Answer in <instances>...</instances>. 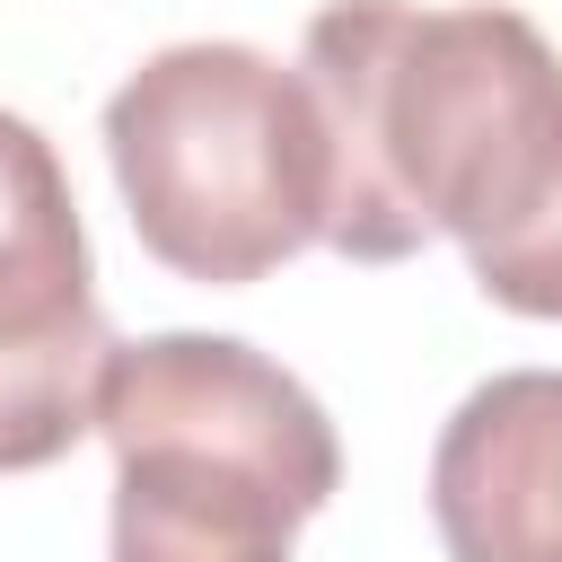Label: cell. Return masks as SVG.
<instances>
[{"mask_svg":"<svg viewBox=\"0 0 562 562\" xmlns=\"http://www.w3.org/2000/svg\"><path fill=\"white\" fill-rule=\"evenodd\" d=\"M325 114V246L404 263L465 246L492 307L562 325V53L501 0H325L299 44Z\"/></svg>","mask_w":562,"mask_h":562,"instance_id":"cell-1","label":"cell"},{"mask_svg":"<svg viewBox=\"0 0 562 562\" xmlns=\"http://www.w3.org/2000/svg\"><path fill=\"white\" fill-rule=\"evenodd\" d=\"M97 430L114 448V562H290L342 483L325 404L237 334L114 342Z\"/></svg>","mask_w":562,"mask_h":562,"instance_id":"cell-2","label":"cell"},{"mask_svg":"<svg viewBox=\"0 0 562 562\" xmlns=\"http://www.w3.org/2000/svg\"><path fill=\"white\" fill-rule=\"evenodd\" d=\"M105 167L132 237L202 290H246L325 246L334 149L299 61L255 44H167L105 97Z\"/></svg>","mask_w":562,"mask_h":562,"instance_id":"cell-3","label":"cell"},{"mask_svg":"<svg viewBox=\"0 0 562 562\" xmlns=\"http://www.w3.org/2000/svg\"><path fill=\"white\" fill-rule=\"evenodd\" d=\"M105 307L53 140L0 105V474H35L97 430Z\"/></svg>","mask_w":562,"mask_h":562,"instance_id":"cell-4","label":"cell"},{"mask_svg":"<svg viewBox=\"0 0 562 562\" xmlns=\"http://www.w3.org/2000/svg\"><path fill=\"white\" fill-rule=\"evenodd\" d=\"M448 562H562V369L483 378L430 448Z\"/></svg>","mask_w":562,"mask_h":562,"instance_id":"cell-5","label":"cell"}]
</instances>
